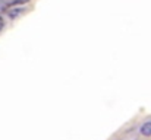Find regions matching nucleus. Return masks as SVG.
Here are the masks:
<instances>
[{
    "mask_svg": "<svg viewBox=\"0 0 151 140\" xmlns=\"http://www.w3.org/2000/svg\"><path fill=\"white\" fill-rule=\"evenodd\" d=\"M141 134L142 136H151V121H147V123H144L142 126H141Z\"/></svg>",
    "mask_w": 151,
    "mask_h": 140,
    "instance_id": "nucleus-1",
    "label": "nucleus"
},
{
    "mask_svg": "<svg viewBox=\"0 0 151 140\" xmlns=\"http://www.w3.org/2000/svg\"><path fill=\"white\" fill-rule=\"evenodd\" d=\"M22 12H24V9H22V7H15V9L9 10V12H7V15H9V18L15 19V18H18V16L22 13Z\"/></svg>",
    "mask_w": 151,
    "mask_h": 140,
    "instance_id": "nucleus-2",
    "label": "nucleus"
},
{
    "mask_svg": "<svg viewBox=\"0 0 151 140\" xmlns=\"http://www.w3.org/2000/svg\"><path fill=\"white\" fill-rule=\"evenodd\" d=\"M28 0H13L10 4H21V3H27Z\"/></svg>",
    "mask_w": 151,
    "mask_h": 140,
    "instance_id": "nucleus-3",
    "label": "nucleus"
},
{
    "mask_svg": "<svg viewBox=\"0 0 151 140\" xmlns=\"http://www.w3.org/2000/svg\"><path fill=\"white\" fill-rule=\"evenodd\" d=\"M3 26H4V21H3V18L0 16V31L3 29Z\"/></svg>",
    "mask_w": 151,
    "mask_h": 140,
    "instance_id": "nucleus-4",
    "label": "nucleus"
}]
</instances>
